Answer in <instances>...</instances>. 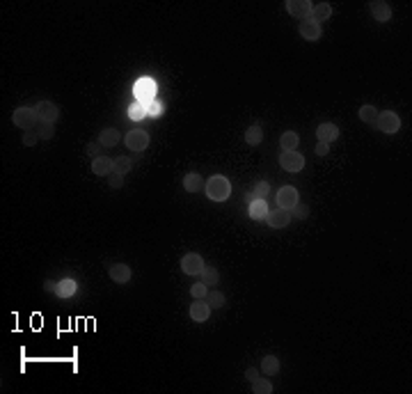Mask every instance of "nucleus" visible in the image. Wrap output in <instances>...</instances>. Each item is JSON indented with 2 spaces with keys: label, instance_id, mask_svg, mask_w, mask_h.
Returning a JSON list of instances; mask_svg holds the SVG:
<instances>
[{
  "label": "nucleus",
  "instance_id": "nucleus-1",
  "mask_svg": "<svg viewBox=\"0 0 412 394\" xmlns=\"http://www.w3.org/2000/svg\"><path fill=\"white\" fill-rule=\"evenodd\" d=\"M231 195V183H229L227 177L222 174H215L206 181V197L213 202H224L227 197Z\"/></svg>",
  "mask_w": 412,
  "mask_h": 394
},
{
  "label": "nucleus",
  "instance_id": "nucleus-2",
  "mask_svg": "<svg viewBox=\"0 0 412 394\" xmlns=\"http://www.w3.org/2000/svg\"><path fill=\"white\" fill-rule=\"evenodd\" d=\"M14 124H16L18 128H23V131H32V128L39 124V117H37V110L35 108H16L12 115Z\"/></svg>",
  "mask_w": 412,
  "mask_h": 394
},
{
  "label": "nucleus",
  "instance_id": "nucleus-3",
  "mask_svg": "<svg viewBox=\"0 0 412 394\" xmlns=\"http://www.w3.org/2000/svg\"><path fill=\"white\" fill-rule=\"evenodd\" d=\"M375 126H378L382 133H396L398 128H401V119H398L396 112H392V110H385V112H378Z\"/></svg>",
  "mask_w": 412,
  "mask_h": 394
},
{
  "label": "nucleus",
  "instance_id": "nucleus-4",
  "mask_svg": "<svg viewBox=\"0 0 412 394\" xmlns=\"http://www.w3.org/2000/svg\"><path fill=\"white\" fill-rule=\"evenodd\" d=\"M286 9H288V14H291V16L302 18V21H309L314 5H311L309 0H288V3H286Z\"/></svg>",
  "mask_w": 412,
  "mask_h": 394
},
{
  "label": "nucleus",
  "instance_id": "nucleus-5",
  "mask_svg": "<svg viewBox=\"0 0 412 394\" xmlns=\"http://www.w3.org/2000/svg\"><path fill=\"white\" fill-rule=\"evenodd\" d=\"M279 165H282L286 172H300L305 167V158H302L298 151H284L279 156Z\"/></svg>",
  "mask_w": 412,
  "mask_h": 394
},
{
  "label": "nucleus",
  "instance_id": "nucleus-6",
  "mask_svg": "<svg viewBox=\"0 0 412 394\" xmlns=\"http://www.w3.org/2000/svg\"><path fill=\"white\" fill-rule=\"evenodd\" d=\"M300 202V197H298V190L293 186H284V188H279V192H277V204H279V209H286V211H291L293 206Z\"/></svg>",
  "mask_w": 412,
  "mask_h": 394
},
{
  "label": "nucleus",
  "instance_id": "nucleus-7",
  "mask_svg": "<svg viewBox=\"0 0 412 394\" xmlns=\"http://www.w3.org/2000/svg\"><path fill=\"white\" fill-rule=\"evenodd\" d=\"M181 270L186 275H199L204 270V259L199 255H195V252H188L181 259Z\"/></svg>",
  "mask_w": 412,
  "mask_h": 394
},
{
  "label": "nucleus",
  "instance_id": "nucleus-8",
  "mask_svg": "<svg viewBox=\"0 0 412 394\" xmlns=\"http://www.w3.org/2000/svg\"><path fill=\"white\" fill-rule=\"evenodd\" d=\"M146 145H149V135H146V131H142V128H135V131L126 133V147L133 151H144Z\"/></svg>",
  "mask_w": 412,
  "mask_h": 394
},
{
  "label": "nucleus",
  "instance_id": "nucleus-9",
  "mask_svg": "<svg viewBox=\"0 0 412 394\" xmlns=\"http://www.w3.org/2000/svg\"><path fill=\"white\" fill-rule=\"evenodd\" d=\"M291 211H286V209H275V211H268V215H266V220H268V224L273 229H282V227H286L288 222H291Z\"/></svg>",
  "mask_w": 412,
  "mask_h": 394
},
{
  "label": "nucleus",
  "instance_id": "nucleus-10",
  "mask_svg": "<svg viewBox=\"0 0 412 394\" xmlns=\"http://www.w3.org/2000/svg\"><path fill=\"white\" fill-rule=\"evenodd\" d=\"M135 96L142 101V103H151L156 96V82L151 78H142L135 87Z\"/></svg>",
  "mask_w": 412,
  "mask_h": 394
},
{
  "label": "nucleus",
  "instance_id": "nucleus-11",
  "mask_svg": "<svg viewBox=\"0 0 412 394\" xmlns=\"http://www.w3.org/2000/svg\"><path fill=\"white\" fill-rule=\"evenodd\" d=\"M37 117L41 119V122H50L53 124L55 119L60 117V110H57V105L53 103V101H41V103H37Z\"/></svg>",
  "mask_w": 412,
  "mask_h": 394
},
{
  "label": "nucleus",
  "instance_id": "nucleus-12",
  "mask_svg": "<svg viewBox=\"0 0 412 394\" xmlns=\"http://www.w3.org/2000/svg\"><path fill=\"white\" fill-rule=\"evenodd\" d=\"M369 12H371V16L380 23L392 18V7H389V3H385V0H373V3H369Z\"/></svg>",
  "mask_w": 412,
  "mask_h": 394
},
{
  "label": "nucleus",
  "instance_id": "nucleus-13",
  "mask_svg": "<svg viewBox=\"0 0 412 394\" xmlns=\"http://www.w3.org/2000/svg\"><path fill=\"white\" fill-rule=\"evenodd\" d=\"M211 316V307L209 302H206V298H195V302L190 305V319L197 321V323H201V321H206Z\"/></svg>",
  "mask_w": 412,
  "mask_h": 394
},
{
  "label": "nucleus",
  "instance_id": "nucleus-14",
  "mask_svg": "<svg viewBox=\"0 0 412 394\" xmlns=\"http://www.w3.org/2000/svg\"><path fill=\"white\" fill-rule=\"evenodd\" d=\"M316 137H318V142H334L339 137V126L337 124H332V122H325V124H320L318 128H316Z\"/></svg>",
  "mask_w": 412,
  "mask_h": 394
},
{
  "label": "nucleus",
  "instance_id": "nucleus-15",
  "mask_svg": "<svg viewBox=\"0 0 412 394\" xmlns=\"http://www.w3.org/2000/svg\"><path fill=\"white\" fill-rule=\"evenodd\" d=\"M108 275H110V279H112V282L126 284L128 279H131V268H128L126 264H112V266H110V270H108Z\"/></svg>",
  "mask_w": 412,
  "mask_h": 394
},
{
  "label": "nucleus",
  "instance_id": "nucleus-16",
  "mask_svg": "<svg viewBox=\"0 0 412 394\" xmlns=\"http://www.w3.org/2000/svg\"><path fill=\"white\" fill-rule=\"evenodd\" d=\"M300 35L305 37L307 41H316V39H320L323 30H320V25H318V23H314V21H302V25H300Z\"/></svg>",
  "mask_w": 412,
  "mask_h": 394
},
{
  "label": "nucleus",
  "instance_id": "nucleus-17",
  "mask_svg": "<svg viewBox=\"0 0 412 394\" xmlns=\"http://www.w3.org/2000/svg\"><path fill=\"white\" fill-rule=\"evenodd\" d=\"M92 172L99 174V177L112 174V158H105V156H99V158H94V160H92Z\"/></svg>",
  "mask_w": 412,
  "mask_h": 394
},
{
  "label": "nucleus",
  "instance_id": "nucleus-18",
  "mask_svg": "<svg viewBox=\"0 0 412 394\" xmlns=\"http://www.w3.org/2000/svg\"><path fill=\"white\" fill-rule=\"evenodd\" d=\"M330 14H332V7H330V3H320V5H316L314 9H311V16H309V21H314V23H323V21H328L330 18Z\"/></svg>",
  "mask_w": 412,
  "mask_h": 394
},
{
  "label": "nucleus",
  "instance_id": "nucleus-19",
  "mask_svg": "<svg viewBox=\"0 0 412 394\" xmlns=\"http://www.w3.org/2000/svg\"><path fill=\"white\" fill-rule=\"evenodd\" d=\"M183 188H186L188 192H199L201 188H204V179H201L197 172H190V174L183 177Z\"/></svg>",
  "mask_w": 412,
  "mask_h": 394
},
{
  "label": "nucleus",
  "instance_id": "nucleus-20",
  "mask_svg": "<svg viewBox=\"0 0 412 394\" xmlns=\"http://www.w3.org/2000/svg\"><path fill=\"white\" fill-rule=\"evenodd\" d=\"M279 367H282V362H279V357L275 355H266L263 360H261V371L268 376H275L279 371Z\"/></svg>",
  "mask_w": 412,
  "mask_h": 394
},
{
  "label": "nucleus",
  "instance_id": "nucleus-21",
  "mask_svg": "<svg viewBox=\"0 0 412 394\" xmlns=\"http://www.w3.org/2000/svg\"><path fill=\"white\" fill-rule=\"evenodd\" d=\"M99 142L101 147H114L119 142V131L117 128H103L99 135Z\"/></svg>",
  "mask_w": 412,
  "mask_h": 394
},
{
  "label": "nucleus",
  "instance_id": "nucleus-22",
  "mask_svg": "<svg viewBox=\"0 0 412 394\" xmlns=\"http://www.w3.org/2000/svg\"><path fill=\"white\" fill-rule=\"evenodd\" d=\"M268 215V206H266V200H252L250 202V218L261 220Z\"/></svg>",
  "mask_w": 412,
  "mask_h": 394
},
{
  "label": "nucleus",
  "instance_id": "nucleus-23",
  "mask_svg": "<svg viewBox=\"0 0 412 394\" xmlns=\"http://www.w3.org/2000/svg\"><path fill=\"white\" fill-rule=\"evenodd\" d=\"M261 140H263V131H261L259 124H254V126H250V128L245 131V142H247L250 147L261 145Z\"/></svg>",
  "mask_w": 412,
  "mask_h": 394
},
{
  "label": "nucleus",
  "instance_id": "nucleus-24",
  "mask_svg": "<svg viewBox=\"0 0 412 394\" xmlns=\"http://www.w3.org/2000/svg\"><path fill=\"white\" fill-rule=\"evenodd\" d=\"M298 142H300V137H298L296 131H286L282 135V140H279V145H282L284 151H296L298 149Z\"/></svg>",
  "mask_w": 412,
  "mask_h": 394
},
{
  "label": "nucleus",
  "instance_id": "nucleus-25",
  "mask_svg": "<svg viewBox=\"0 0 412 394\" xmlns=\"http://www.w3.org/2000/svg\"><path fill=\"white\" fill-rule=\"evenodd\" d=\"M35 133H37V137H39V140H50V137L55 135V126L50 122H39L35 126Z\"/></svg>",
  "mask_w": 412,
  "mask_h": 394
},
{
  "label": "nucleus",
  "instance_id": "nucleus-26",
  "mask_svg": "<svg viewBox=\"0 0 412 394\" xmlns=\"http://www.w3.org/2000/svg\"><path fill=\"white\" fill-rule=\"evenodd\" d=\"M199 275H201V282H204L206 287H215V284L220 282V273L213 268V266H206Z\"/></svg>",
  "mask_w": 412,
  "mask_h": 394
},
{
  "label": "nucleus",
  "instance_id": "nucleus-27",
  "mask_svg": "<svg viewBox=\"0 0 412 394\" xmlns=\"http://www.w3.org/2000/svg\"><path fill=\"white\" fill-rule=\"evenodd\" d=\"M131 167H133V160L128 158V156H119V158L112 160V172L114 174H126Z\"/></svg>",
  "mask_w": 412,
  "mask_h": 394
},
{
  "label": "nucleus",
  "instance_id": "nucleus-28",
  "mask_svg": "<svg viewBox=\"0 0 412 394\" xmlns=\"http://www.w3.org/2000/svg\"><path fill=\"white\" fill-rule=\"evenodd\" d=\"M360 119L364 124H375V119H378V110H375V105L366 103L360 108Z\"/></svg>",
  "mask_w": 412,
  "mask_h": 394
},
{
  "label": "nucleus",
  "instance_id": "nucleus-29",
  "mask_svg": "<svg viewBox=\"0 0 412 394\" xmlns=\"http://www.w3.org/2000/svg\"><path fill=\"white\" fill-rule=\"evenodd\" d=\"M76 289H78V284L76 282H73V279H62V282H60V289H57V296L60 298H71L73 296V293H76Z\"/></svg>",
  "mask_w": 412,
  "mask_h": 394
},
{
  "label": "nucleus",
  "instance_id": "nucleus-30",
  "mask_svg": "<svg viewBox=\"0 0 412 394\" xmlns=\"http://www.w3.org/2000/svg\"><path fill=\"white\" fill-rule=\"evenodd\" d=\"M206 302H209L211 309H222L224 307V296L220 291H209L206 293Z\"/></svg>",
  "mask_w": 412,
  "mask_h": 394
},
{
  "label": "nucleus",
  "instance_id": "nucleus-31",
  "mask_svg": "<svg viewBox=\"0 0 412 394\" xmlns=\"http://www.w3.org/2000/svg\"><path fill=\"white\" fill-rule=\"evenodd\" d=\"M252 392L254 394H270L273 392V383H270V380L256 378V380H252Z\"/></svg>",
  "mask_w": 412,
  "mask_h": 394
},
{
  "label": "nucleus",
  "instance_id": "nucleus-32",
  "mask_svg": "<svg viewBox=\"0 0 412 394\" xmlns=\"http://www.w3.org/2000/svg\"><path fill=\"white\" fill-rule=\"evenodd\" d=\"M268 192H270V183L268 181H259L254 186V192H252V195H254V200H263Z\"/></svg>",
  "mask_w": 412,
  "mask_h": 394
},
{
  "label": "nucleus",
  "instance_id": "nucleus-33",
  "mask_svg": "<svg viewBox=\"0 0 412 394\" xmlns=\"http://www.w3.org/2000/svg\"><path fill=\"white\" fill-rule=\"evenodd\" d=\"M291 215H296L298 220H305L307 215H309V206H307V204H302V202H298V204L291 209Z\"/></svg>",
  "mask_w": 412,
  "mask_h": 394
},
{
  "label": "nucleus",
  "instance_id": "nucleus-34",
  "mask_svg": "<svg viewBox=\"0 0 412 394\" xmlns=\"http://www.w3.org/2000/svg\"><path fill=\"white\" fill-rule=\"evenodd\" d=\"M144 115H146V110H144V105H140V103H137V105H131V108H128V117L135 119V122H140Z\"/></svg>",
  "mask_w": 412,
  "mask_h": 394
},
{
  "label": "nucleus",
  "instance_id": "nucleus-35",
  "mask_svg": "<svg viewBox=\"0 0 412 394\" xmlns=\"http://www.w3.org/2000/svg\"><path fill=\"white\" fill-rule=\"evenodd\" d=\"M206 289H209V287H206L204 282H197V284H192V287H190L192 298H206V293H209V291H206Z\"/></svg>",
  "mask_w": 412,
  "mask_h": 394
},
{
  "label": "nucleus",
  "instance_id": "nucleus-36",
  "mask_svg": "<svg viewBox=\"0 0 412 394\" xmlns=\"http://www.w3.org/2000/svg\"><path fill=\"white\" fill-rule=\"evenodd\" d=\"M37 142H39V137H37L35 131H23V145L32 147V145H37Z\"/></svg>",
  "mask_w": 412,
  "mask_h": 394
},
{
  "label": "nucleus",
  "instance_id": "nucleus-37",
  "mask_svg": "<svg viewBox=\"0 0 412 394\" xmlns=\"http://www.w3.org/2000/svg\"><path fill=\"white\" fill-rule=\"evenodd\" d=\"M124 174H110V179H108V183H110V188H114V190H117V188H122L124 186Z\"/></svg>",
  "mask_w": 412,
  "mask_h": 394
},
{
  "label": "nucleus",
  "instance_id": "nucleus-38",
  "mask_svg": "<svg viewBox=\"0 0 412 394\" xmlns=\"http://www.w3.org/2000/svg\"><path fill=\"white\" fill-rule=\"evenodd\" d=\"M316 156H328V151H330V145H328V142H318V145H316Z\"/></svg>",
  "mask_w": 412,
  "mask_h": 394
},
{
  "label": "nucleus",
  "instance_id": "nucleus-39",
  "mask_svg": "<svg viewBox=\"0 0 412 394\" xmlns=\"http://www.w3.org/2000/svg\"><path fill=\"white\" fill-rule=\"evenodd\" d=\"M44 287H46V291H50V293H57L60 282H53V279H46V282H44Z\"/></svg>",
  "mask_w": 412,
  "mask_h": 394
},
{
  "label": "nucleus",
  "instance_id": "nucleus-40",
  "mask_svg": "<svg viewBox=\"0 0 412 394\" xmlns=\"http://www.w3.org/2000/svg\"><path fill=\"white\" fill-rule=\"evenodd\" d=\"M245 378H247V380H256V378H261L259 369H254V367H250V369L245 371Z\"/></svg>",
  "mask_w": 412,
  "mask_h": 394
},
{
  "label": "nucleus",
  "instance_id": "nucleus-41",
  "mask_svg": "<svg viewBox=\"0 0 412 394\" xmlns=\"http://www.w3.org/2000/svg\"><path fill=\"white\" fill-rule=\"evenodd\" d=\"M87 154H90L92 158H99V145H96V142H92V145H87Z\"/></svg>",
  "mask_w": 412,
  "mask_h": 394
}]
</instances>
